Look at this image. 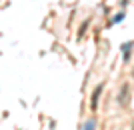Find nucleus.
<instances>
[{
    "mask_svg": "<svg viewBox=\"0 0 134 130\" xmlns=\"http://www.w3.org/2000/svg\"><path fill=\"white\" fill-rule=\"evenodd\" d=\"M102 88H104V84H98V86L94 88V92H92V110H96V108H98V98H100Z\"/></svg>",
    "mask_w": 134,
    "mask_h": 130,
    "instance_id": "obj_1",
    "label": "nucleus"
},
{
    "mask_svg": "<svg viewBox=\"0 0 134 130\" xmlns=\"http://www.w3.org/2000/svg\"><path fill=\"white\" fill-rule=\"evenodd\" d=\"M118 102H120L122 106H126V104H128V84H124V86H122L120 96H118Z\"/></svg>",
    "mask_w": 134,
    "mask_h": 130,
    "instance_id": "obj_2",
    "label": "nucleus"
},
{
    "mask_svg": "<svg viewBox=\"0 0 134 130\" xmlns=\"http://www.w3.org/2000/svg\"><path fill=\"white\" fill-rule=\"evenodd\" d=\"M94 128H96V120H94V118L86 120V122H84V126H82V130H94Z\"/></svg>",
    "mask_w": 134,
    "mask_h": 130,
    "instance_id": "obj_3",
    "label": "nucleus"
},
{
    "mask_svg": "<svg viewBox=\"0 0 134 130\" xmlns=\"http://www.w3.org/2000/svg\"><path fill=\"white\" fill-rule=\"evenodd\" d=\"M130 48H132V42H126V44L122 46V50H124V60H128V56H130Z\"/></svg>",
    "mask_w": 134,
    "mask_h": 130,
    "instance_id": "obj_4",
    "label": "nucleus"
}]
</instances>
